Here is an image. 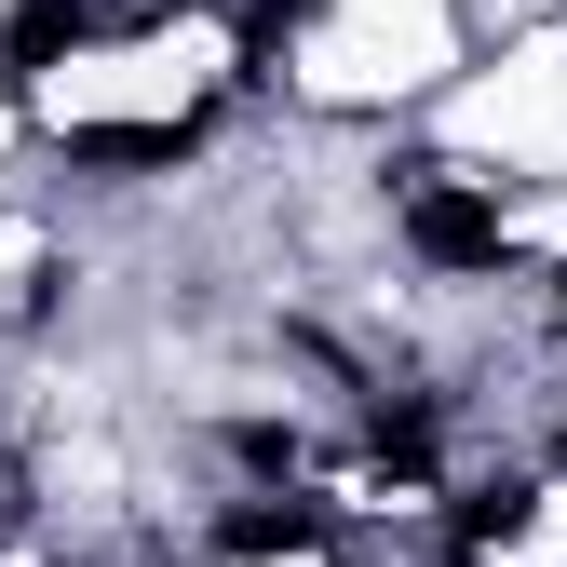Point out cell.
<instances>
[{"mask_svg":"<svg viewBox=\"0 0 567 567\" xmlns=\"http://www.w3.org/2000/svg\"><path fill=\"white\" fill-rule=\"evenodd\" d=\"M392 244L419 270H446V284H486L514 257V189L473 176V163H405L392 176Z\"/></svg>","mask_w":567,"mask_h":567,"instance_id":"6da1fadb","label":"cell"}]
</instances>
